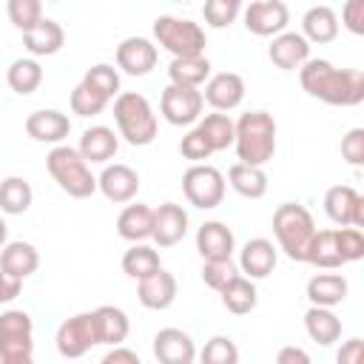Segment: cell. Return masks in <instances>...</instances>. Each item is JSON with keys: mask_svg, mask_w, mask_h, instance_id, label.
Here are the masks:
<instances>
[{"mask_svg": "<svg viewBox=\"0 0 364 364\" xmlns=\"http://www.w3.org/2000/svg\"><path fill=\"white\" fill-rule=\"evenodd\" d=\"M299 80L310 97L327 105L353 108L364 100V74L358 68H336L330 60H304Z\"/></svg>", "mask_w": 364, "mask_h": 364, "instance_id": "6da1fadb", "label": "cell"}, {"mask_svg": "<svg viewBox=\"0 0 364 364\" xmlns=\"http://www.w3.org/2000/svg\"><path fill=\"white\" fill-rule=\"evenodd\" d=\"M233 145L239 162L267 165L276 154V119L267 111H247L233 122Z\"/></svg>", "mask_w": 364, "mask_h": 364, "instance_id": "7a4b0ae2", "label": "cell"}, {"mask_svg": "<svg viewBox=\"0 0 364 364\" xmlns=\"http://www.w3.org/2000/svg\"><path fill=\"white\" fill-rule=\"evenodd\" d=\"M114 119L119 128V136H125L128 145H151L156 139V114L151 108V102L136 94V91H122L114 100Z\"/></svg>", "mask_w": 364, "mask_h": 364, "instance_id": "3957f363", "label": "cell"}, {"mask_svg": "<svg viewBox=\"0 0 364 364\" xmlns=\"http://www.w3.org/2000/svg\"><path fill=\"white\" fill-rule=\"evenodd\" d=\"M46 168L51 179L60 185V191H65L74 199H88L97 191V176L91 173L88 162L77 148H68V145L51 148L46 156Z\"/></svg>", "mask_w": 364, "mask_h": 364, "instance_id": "277c9868", "label": "cell"}, {"mask_svg": "<svg viewBox=\"0 0 364 364\" xmlns=\"http://www.w3.org/2000/svg\"><path fill=\"white\" fill-rule=\"evenodd\" d=\"M273 233H276L279 247L287 253V259L304 262V250L316 233V222L304 205L284 202L273 213Z\"/></svg>", "mask_w": 364, "mask_h": 364, "instance_id": "5b68a950", "label": "cell"}, {"mask_svg": "<svg viewBox=\"0 0 364 364\" xmlns=\"http://www.w3.org/2000/svg\"><path fill=\"white\" fill-rule=\"evenodd\" d=\"M34 321L26 310L0 313V361L3 364H31L34 358Z\"/></svg>", "mask_w": 364, "mask_h": 364, "instance_id": "8992f818", "label": "cell"}, {"mask_svg": "<svg viewBox=\"0 0 364 364\" xmlns=\"http://www.w3.org/2000/svg\"><path fill=\"white\" fill-rule=\"evenodd\" d=\"M154 37L162 48H168L173 57H191V54H205V31L193 20L159 14L154 20Z\"/></svg>", "mask_w": 364, "mask_h": 364, "instance_id": "52a82bcc", "label": "cell"}, {"mask_svg": "<svg viewBox=\"0 0 364 364\" xmlns=\"http://www.w3.org/2000/svg\"><path fill=\"white\" fill-rule=\"evenodd\" d=\"M182 191H185V196H188V202L193 208L210 210V208L222 205V199H225V176L213 165L193 162L182 173Z\"/></svg>", "mask_w": 364, "mask_h": 364, "instance_id": "ba28073f", "label": "cell"}, {"mask_svg": "<svg viewBox=\"0 0 364 364\" xmlns=\"http://www.w3.org/2000/svg\"><path fill=\"white\" fill-rule=\"evenodd\" d=\"M54 341H57V353H60L63 358H80V355H85L94 344H100L94 310H91V313H77V316L65 318V321L57 327Z\"/></svg>", "mask_w": 364, "mask_h": 364, "instance_id": "9c48e42d", "label": "cell"}, {"mask_svg": "<svg viewBox=\"0 0 364 364\" xmlns=\"http://www.w3.org/2000/svg\"><path fill=\"white\" fill-rule=\"evenodd\" d=\"M202 105H205V97H202L199 88L176 85V82H171L162 91V100H159V111H162V117L171 125H191V122H196L202 117Z\"/></svg>", "mask_w": 364, "mask_h": 364, "instance_id": "30bf717a", "label": "cell"}, {"mask_svg": "<svg viewBox=\"0 0 364 364\" xmlns=\"http://www.w3.org/2000/svg\"><path fill=\"white\" fill-rule=\"evenodd\" d=\"M290 9L284 0H253L245 9V28L256 37H276L287 28Z\"/></svg>", "mask_w": 364, "mask_h": 364, "instance_id": "8fae6325", "label": "cell"}, {"mask_svg": "<svg viewBox=\"0 0 364 364\" xmlns=\"http://www.w3.org/2000/svg\"><path fill=\"white\" fill-rule=\"evenodd\" d=\"M324 210L336 225L364 228V196L350 185H333L324 193Z\"/></svg>", "mask_w": 364, "mask_h": 364, "instance_id": "7c38bea8", "label": "cell"}, {"mask_svg": "<svg viewBox=\"0 0 364 364\" xmlns=\"http://www.w3.org/2000/svg\"><path fill=\"white\" fill-rule=\"evenodd\" d=\"M188 233V213L182 205L176 202H162L154 210V228H151V239L159 247H173L185 239Z\"/></svg>", "mask_w": 364, "mask_h": 364, "instance_id": "4fadbf2b", "label": "cell"}, {"mask_svg": "<svg viewBox=\"0 0 364 364\" xmlns=\"http://www.w3.org/2000/svg\"><path fill=\"white\" fill-rule=\"evenodd\" d=\"M205 102L216 111H233L245 100V80L233 71H219L205 80Z\"/></svg>", "mask_w": 364, "mask_h": 364, "instance_id": "5bb4252c", "label": "cell"}, {"mask_svg": "<svg viewBox=\"0 0 364 364\" xmlns=\"http://www.w3.org/2000/svg\"><path fill=\"white\" fill-rule=\"evenodd\" d=\"M154 358L159 364H193V338L179 327H165L154 336Z\"/></svg>", "mask_w": 364, "mask_h": 364, "instance_id": "9a60e30c", "label": "cell"}, {"mask_svg": "<svg viewBox=\"0 0 364 364\" xmlns=\"http://www.w3.org/2000/svg\"><path fill=\"white\" fill-rule=\"evenodd\" d=\"M156 65V46L145 37H125L117 46V68L131 77H145Z\"/></svg>", "mask_w": 364, "mask_h": 364, "instance_id": "2e32d148", "label": "cell"}, {"mask_svg": "<svg viewBox=\"0 0 364 364\" xmlns=\"http://www.w3.org/2000/svg\"><path fill=\"white\" fill-rule=\"evenodd\" d=\"M97 188L102 191L108 202H117V205L131 202L139 191V173L122 162H114V165H105V171L97 179Z\"/></svg>", "mask_w": 364, "mask_h": 364, "instance_id": "e0dca14e", "label": "cell"}, {"mask_svg": "<svg viewBox=\"0 0 364 364\" xmlns=\"http://www.w3.org/2000/svg\"><path fill=\"white\" fill-rule=\"evenodd\" d=\"M136 299L148 310H168L173 304V299H176V279H173V273H168V270L159 267L151 276L139 279Z\"/></svg>", "mask_w": 364, "mask_h": 364, "instance_id": "ac0fdd59", "label": "cell"}, {"mask_svg": "<svg viewBox=\"0 0 364 364\" xmlns=\"http://www.w3.org/2000/svg\"><path fill=\"white\" fill-rule=\"evenodd\" d=\"M270 63L282 71H296L301 68L304 60H310V43L299 31H282L270 43Z\"/></svg>", "mask_w": 364, "mask_h": 364, "instance_id": "d6986e66", "label": "cell"}, {"mask_svg": "<svg viewBox=\"0 0 364 364\" xmlns=\"http://www.w3.org/2000/svg\"><path fill=\"white\" fill-rule=\"evenodd\" d=\"M71 131V119L63 114V111H54V108H43V111H34L26 117V134L37 142H51V145H60Z\"/></svg>", "mask_w": 364, "mask_h": 364, "instance_id": "ffe728a7", "label": "cell"}, {"mask_svg": "<svg viewBox=\"0 0 364 364\" xmlns=\"http://www.w3.org/2000/svg\"><path fill=\"white\" fill-rule=\"evenodd\" d=\"M236 247L233 230L225 222H205L196 230V250L202 259H230Z\"/></svg>", "mask_w": 364, "mask_h": 364, "instance_id": "44dd1931", "label": "cell"}, {"mask_svg": "<svg viewBox=\"0 0 364 364\" xmlns=\"http://www.w3.org/2000/svg\"><path fill=\"white\" fill-rule=\"evenodd\" d=\"M276 259H279L276 256V247L267 239H250L239 250V267H242V273L247 279H264V276H270L273 267H276Z\"/></svg>", "mask_w": 364, "mask_h": 364, "instance_id": "7402d4cb", "label": "cell"}, {"mask_svg": "<svg viewBox=\"0 0 364 364\" xmlns=\"http://www.w3.org/2000/svg\"><path fill=\"white\" fill-rule=\"evenodd\" d=\"M40 267V253L28 242H6L0 247V270L11 279H28Z\"/></svg>", "mask_w": 364, "mask_h": 364, "instance_id": "603a6c76", "label": "cell"}, {"mask_svg": "<svg viewBox=\"0 0 364 364\" xmlns=\"http://www.w3.org/2000/svg\"><path fill=\"white\" fill-rule=\"evenodd\" d=\"M63 43H65L63 26L54 23V20H46V17L40 23H34L28 31H23V46L34 57H51L63 48Z\"/></svg>", "mask_w": 364, "mask_h": 364, "instance_id": "cb8c5ba5", "label": "cell"}, {"mask_svg": "<svg viewBox=\"0 0 364 364\" xmlns=\"http://www.w3.org/2000/svg\"><path fill=\"white\" fill-rule=\"evenodd\" d=\"M301 37L307 43H333L338 37V17L330 6H313L301 17Z\"/></svg>", "mask_w": 364, "mask_h": 364, "instance_id": "d4e9b609", "label": "cell"}, {"mask_svg": "<svg viewBox=\"0 0 364 364\" xmlns=\"http://www.w3.org/2000/svg\"><path fill=\"white\" fill-rule=\"evenodd\" d=\"M117 148H119V139L108 125H91V128L82 131L77 151L82 154L85 162H100L102 165L117 154Z\"/></svg>", "mask_w": 364, "mask_h": 364, "instance_id": "484cf974", "label": "cell"}, {"mask_svg": "<svg viewBox=\"0 0 364 364\" xmlns=\"http://www.w3.org/2000/svg\"><path fill=\"white\" fill-rule=\"evenodd\" d=\"M304 330L307 336L321 344V347H330L333 341L341 338V318L333 313V307H318L313 304L307 313H304Z\"/></svg>", "mask_w": 364, "mask_h": 364, "instance_id": "4316f807", "label": "cell"}, {"mask_svg": "<svg viewBox=\"0 0 364 364\" xmlns=\"http://www.w3.org/2000/svg\"><path fill=\"white\" fill-rule=\"evenodd\" d=\"M230 188L245 196V199H262L267 193V173L264 165H247V162H236L228 171Z\"/></svg>", "mask_w": 364, "mask_h": 364, "instance_id": "83f0119b", "label": "cell"}, {"mask_svg": "<svg viewBox=\"0 0 364 364\" xmlns=\"http://www.w3.org/2000/svg\"><path fill=\"white\" fill-rule=\"evenodd\" d=\"M151 228H154V210L142 202L122 208V213L117 216V233L125 242H145L151 239Z\"/></svg>", "mask_w": 364, "mask_h": 364, "instance_id": "f1b7e54d", "label": "cell"}, {"mask_svg": "<svg viewBox=\"0 0 364 364\" xmlns=\"http://www.w3.org/2000/svg\"><path fill=\"white\" fill-rule=\"evenodd\" d=\"M307 299L318 307H336L347 299V279L341 273H318L307 282Z\"/></svg>", "mask_w": 364, "mask_h": 364, "instance_id": "f546056e", "label": "cell"}, {"mask_svg": "<svg viewBox=\"0 0 364 364\" xmlns=\"http://www.w3.org/2000/svg\"><path fill=\"white\" fill-rule=\"evenodd\" d=\"M304 262L321 267V270H336L344 264L341 253H338V242H336V228L333 230H316L307 250H304Z\"/></svg>", "mask_w": 364, "mask_h": 364, "instance_id": "4dcf8cb0", "label": "cell"}, {"mask_svg": "<svg viewBox=\"0 0 364 364\" xmlns=\"http://www.w3.org/2000/svg\"><path fill=\"white\" fill-rule=\"evenodd\" d=\"M94 321H97V336H100V344H122L128 338V316L125 310L114 307V304H102L94 310Z\"/></svg>", "mask_w": 364, "mask_h": 364, "instance_id": "1f68e13d", "label": "cell"}, {"mask_svg": "<svg viewBox=\"0 0 364 364\" xmlns=\"http://www.w3.org/2000/svg\"><path fill=\"white\" fill-rule=\"evenodd\" d=\"M168 77L176 85H191L199 88L210 77V60L205 54H191V57H173L168 65Z\"/></svg>", "mask_w": 364, "mask_h": 364, "instance_id": "d6a6232c", "label": "cell"}, {"mask_svg": "<svg viewBox=\"0 0 364 364\" xmlns=\"http://www.w3.org/2000/svg\"><path fill=\"white\" fill-rule=\"evenodd\" d=\"M219 296H222V304H225L233 316H245V313H250V310L256 307V301H259V293H256L253 279L239 276V273L219 290Z\"/></svg>", "mask_w": 364, "mask_h": 364, "instance_id": "836d02e7", "label": "cell"}, {"mask_svg": "<svg viewBox=\"0 0 364 364\" xmlns=\"http://www.w3.org/2000/svg\"><path fill=\"white\" fill-rule=\"evenodd\" d=\"M31 199H34V193H31L28 179H23V176H9V179L0 182V210H3V213L20 216V213H26V210L31 208Z\"/></svg>", "mask_w": 364, "mask_h": 364, "instance_id": "e575fe53", "label": "cell"}, {"mask_svg": "<svg viewBox=\"0 0 364 364\" xmlns=\"http://www.w3.org/2000/svg\"><path fill=\"white\" fill-rule=\"evenodd\" d=\"M6 80H9V88L11 91H17V94H34L37 88H40V82H43V68H40V63L34 60V57H20V60H14L11 65H9V71H6Z\"/></svg>", "mask_w": 364, "mask_h": 364, "instance_id": "d590c367", "label": "cell"}, {"mask_svg": "<svg viewBox=\"0 0 364 364\" xmlns=\"http://www.w3.org/2000/svg\"><path fill=\"white\" fill-rule=\"evenodd\" d=\"M159 267H162L159 264V253L151 245H142V242H134L125 250V256H122V273L131 276V279H136V282L145 279V276H151Z\"/></svg>", "mask_w": 364, "mask_h": 364, "instance_id": "8d00e7d4", "label": "cell"}, {"mask_svg": "<svg viewBox=\"0 0 364 364\" xmlns=\"http://www.w3.org/2000/svg\"><path fill=\"white\" fill-rule=\"evenodd\" d=\"M196 128L202 131V136L208 139V145H210L213 151H225V148L233 145V134H236V128H233V119H230L228 114H222V111L208 114Z\"/></svg>", "mask_w": 364, "mask_h": 364, "instance_id": "74e56055", "label": "cell"}, {"mask_svg": "<svg viewBox=\"0 0 364 364\" xmlns=\"http://www.w3.org/2000/svg\"><path fill=\"white\" fill-rule=\"evenodd\" d=\"M82 82H85L91 91L102 94L105 100H114V97L119 94V71H117L114 65H108V63H97V65H91V68L85 71Z\"/></svg>", "mask_w": 364, "mask_h": 364, "instance_id": "f35d334b", "label": "cell"}, {"mask_svg": "<svg viewBox=\"0 0 364 364\" xmlns=\"http://www.w3.org/2000/svg\"><path fill=\"white\" fill-rule=\"evenodd\" d=\"M6 11H9V20L14 28L28 31L34 23L43 20V0H9Z\"/></svg>", "mask_w": 364, "mask_h": 364, "instance_id": "ab89813d", "label": "cell"}, {"mask_svg": "<svg viewBox=\"0 0 364 364\" xmlns=\"http://www.w3.org/2000/svg\"><path fill=\"white\" fill-rule=\"evenodd\" d=\"M105 105H108V100H105L102 94L91 91L85 82H80V85L71 91V111H74L77 117H97V114H102Z\"/></svg>", "mask_w": 364, "mask_h": 364, "instance_id": "60d3db41", "label": "cell"}, {"mask_svg": "<svg viewBox=\"0 0 364 364\" xmlns=\"http://www.w3.org/2000/svg\"><path fill=\"white\" fill-rule=\"evenodd\" d=\"M199 358H202V364H236V361H239V350H236L233 338H228V336H213V338L205 344V350L199 353Z\"/></svg>", "mask_w": 364, "mask_h": 364, "instance_id": "b9f144b4", "label": "cell"}, {"mask_svg": "<svg viewBox=\"0 0 364 364\" xmlns=\"http://www.w3.org/2000/svg\"><path fill=\"white\" fill-rule=\"evenodd\" d=\"M236 273H239V270H236L233 259H205V264H202V282H205L210 290H216V293H219Z\"/></svg>", "mask_w": 364, "mask_h": 364, "instance_id": "7bdbcfd3", "label": "cell"}, {"mask_svg": "<svg viewBox=\"0 0 364 364\" xmlns=\"http://www.w3.org/2000/svg\"><path fill=\"white\" fill-rule=\"evenodd\" d=\"M336 242H338V253L347 262H358L364 256V233L361 228H353V225H344V228H336Z\"/></svg>", "mask_w": 364, "mask_h": 364, "instance_id": "ee69618b", "label": "cell"}, {"mask_svg": "<svg viewBox=\"0 0 364 364\" xmlns=\"http://www.w3.org/2000/svg\"><path fill=\"white\" fill-rule=\"evenodd\" d=\"M239 9L236 3H228V0H205L202 6V14H205V23L210 28H228L236 17H239Z\"/></svg>", "mask_w": 364, "mask_h": 364, "instance_id": "f6af8a7d", "label": "cell"}, {"mask_svg": "<svg viewBox=\"0 0 364 364\" xmlns=\"http://www.w3.org/2000/svg\"><path fill=\"white\" fill-rule=\"evenodd\" d=\"M179 154H182L185 159H191V162H202V159H208V156L213 154V148L208 145V139L202 136V131L193 128V131H188V134L182 136V142H179Z\"/></svg>", "mask_w": 364, "mask_h": 364, "instance_id": "bcb514c9", "label": "cell"}, {"mask_svg": "<svg viewBox=\"0 0 364 364\" xmlns=\"http://www.w3.org/2000/svg\"><path fill=\"white\" fill-rule=\"evenodd\" d=\"M341 156L350 165H364V128H353L341 136Z\"/></svg>", "mask_w": 364, "mask_h": 364, "instance_id": "7dc6e473", "label": "cell"}, {"mask_svg": "<svg viewBox=\"0 0 364 364\" xmlns=\"http://www.w3.org/2000/svg\"><path fill=\"white\" fill-rule=\"evenodd\" d=\"M341 26L350 34H355V37L364 34V0H347L344 3V9H341Z\"/></svg>", "mask_w": 364, "mask_h": 364, "instance_id": "c3c4849f", "label": "cell"}, {"mask_svg": "<svg viewBox=\"0 0 364 364\" xmlns=\"http://www.w3.org/2000/svg\"><path fill=\"white\" fill-rule=\"evenodd\" d=\"M361 358H364V341L361 338H350L338 350V364H361Z\"/></svg>", "mask_w": 364, "mask_h": 364, "instance_id": "681fc988", "label": "cell"}, {"mask_svg": "<svg viewBox=\"0 0 364 364\" xmlns=\"http://www.w3.org/2000/svg\"><path fill=\"white\" fill-rule=\"evenodd\" d=\"M20 290H23V282H20V279H11L9 273L0 270V304L14 301V299L20 296Z\"/></svg>", "mask_w": 364, "mask_h": 364, "instance_id": "f907efd6", "label": "cell"}, {"mask_svg": "<svg viewBox=\"0 0 364 364\" xmlns=\"http://www.w3.org/2000/svg\"><path fill=\"white\" fill-rule=\"evenodd\" d=\"M102 364H139V355H136L134 350H125V347L114 344V347L105 353Z\"/></svg>", "mask_w": 364, "mask_h": 364, "instance_id": "816d5d0a", "label": "cell"}, {"mask_svg": "<svg viewBox=\"0 0 364 364\" xmlns=\"http://www.w3.org/2000/svg\"><path fill=\"white\" fill-rule=\"evenodd\" d=\"M279 364H310V355L299 347H282L279 355H276Z\"/></svg>", "mask_w": 364, "mask_h": 364, "instance_id": "f5cc1de1", "label": "cell"}, {"mask_svg": "<svg viewBox=\"0 0 364 364\" xmlns=\"http://www.w3.org/2000/svg\"><path fill=\"white\" fill-rule=\"evenodd\" d=\"M6 236H9V228H6V222H3V216H0V247L6 245Z\"/></svg>", "mask_w": 364, "mask_h": 364, "instance_id": "db71d44e", "label": "cell"}, {"mask_svg": "<svg viewBox=\"0 0 364 364\" xmlns=\"http://www.w3.org/2000/svg\"><path fill=\"white\" fill-rule=\"evenodd\" d=\"M228 3H236V6H242V0H228Z\"/></svg>", "mask_w": 364, "mask_h": 364, "instance_id": "11a10c76", "label": "cell"}, {"mask_svg": "<svg viewBox=\"0 0 364 364\" xmlns=\"http://www.w3.org/2000/svg\"><path fill=\"white\" fill-rule=\"evenodd\" d=\"M173 3H182V0H173Z\"/></svg>", "mask_w": 364, "mask_h": 364, "instance_id": "9f6ffc18", "label": "cell"}, {"mask_svg": "<svg viewBox=\"0 0 364 364\" xmlns=\"http://www.w3.org/2000/svg\"><path fill=\"white\" fill-rule=\"evenodd\" d=\"M51 3H54V0H51Z\"/></svg>", "mask_w": 364, "mask_h": 364, "instance_id": "6f0895ef", "label": "cell"}]
</instances>
